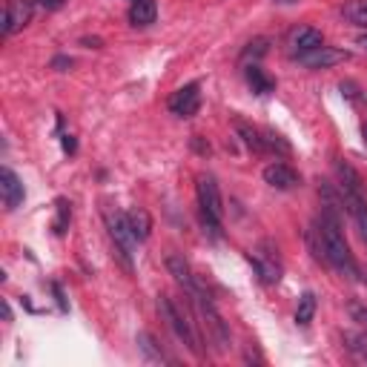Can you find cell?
Returning <instances> with one entry per match:
<instances>
[{
  "instance_id": "6da1fadb",
  "label": "cell",
  "mask_w": 367,
  "mask_h": 367,
  "mask_svg": "<svg viewBox=\"0 0 367 367\" xmlns=\"http://www.w3.org/2000/svg\"><path fill=\"white\" fill-rule=\"evenodd\" d=\"M316 230L322 233V241H325V261H327V264H330L333 270H339L342 276L356 279V276H359V267H356L353 252H350V247H347V241H344L342 219H336V216H330V213H325V209H322V219H319Z\"/></svg>"
},
{
  "instance_id": "7a4b0ae2",
  "label": "cell",
  "mask_w": 367,
  "mask_h": 367,
  "mask_svg": "<svg viewBox=\"0 0 367 367\" xmlns=\"http://www.w3.org/2000/svg\"><path fill=\"white\" fill-rule=\"evenodd\" d=\"M195 190H198V206H201L204 227L213 235H219L221 221H224V201H221V190H219L216 178L213 175H201Z\"/></svg>"
},
{
  "instance_id": "3957f363",
  "label": "cell",
  "mask_w": 367,
  "mask_h": 367,
  "mask_svg": "<svg viewBox=\"0 0 367 367\" xmlns=\"http://www.w3.org/2000/svg\"><path fill=\"white\" fill-rule=\"evenodd\" d=\"M158 313H161V319L167 322V327L195 353V356H201V344H198V336L192 333V325L187 322V316H184V313L175 307V301L170 298V296H158Z\"/></svg>"
},
{
  "instance_id": "277c9868",
  "label": "cell",
  "mask_w": 367,
  "mask_h": 367,
  "mask_svg": "<svg viewBox=\"0 0 367 367\" xmlns=\"http://www.w3.org/2000/svg\"><path fill=\"white\" fill-rule=\"evenodd\" d=\"M107 227H110V235H112V244H115V255L121 258V264L132 273V250H135L138 238H135V233L129 227V219L121 216V213H110Z\"/></svg>"
},
{
  "instance_id": "5b68a950",
  "label": "cell",
  "mask_w": 367,
  "mask_h": 367,
  "mask_svg": "<svg viewBox=\"0 0 367 367\" xmlns=\"http://www.w3.org/2000/svg\"><path fill=\"white\" fill-rule=\"evenodd\" d=\"M167 107H170V112L178 115V118H192V115L201 110V86H198V83H187V86L175 89Z\"/></svg>"
},
{
  "instance_id": "8992f818",
  "label": "cell",
  "mask_w": 367,
  "mask_h": 367,
  "mask_svg": "<svg viewBox=\"0 0 367 367\" xmlns=\"http://www.w3.org/2000/svg\"><path fill=\"white\" fill-rule=\"evenodd\" d=\"M319 46H325V37H322L319 29H313V26H298L287 37V49H290L293 58H301V55H307V52L319 49Z\"/></svg>"
},
{
  "instance_id": "52a82bcc",
  "label": "cell",
  "mask_w": 367,
  "mask_h": 367,
  "mask_svg": "<svg viewBox=\"0 0 367 367\" xmlns=\"http://www.w3.org/2000/svg\"><path fill=\"white\" fill-rule=\"evenodd\" d=\"M350 55L342 49H333V46H319V49H313L307 52V55L298 58V64H304L307 69H333L336 64H344Z\"/></svg>"
},
{
  "instance_id": "ba28073f",
  "label": "cell",
  "mask_w": 367,
  "mask_h": 367,
  "mask_svg": "<svg viewBox=\"0 0 367 367\" xmlns=\"http://www.w3.org/2000/svg\"><path fill=\"white\" fill-rule=\"evenodd\" d=\"M32 21V0H9L4 9V37L15 35Z\"/></svg>"
},
{
  "instance_id": "9c48e42d",
  "label": "cell",
  "mask_w": 367,
  "mask_h": 367,
  "mask_svg": "<svg viewBox=\"0 0 367 367\" xmlns=\"http://www.w3.org/2000/svg\"><path fill=\"white\" fill-rule=\"evenodd\" d=\"M247 261L255 267V273H258V279L264 281V284H276L279 279H281V267H279V255L270 250V252H264V255H258V252H247Z\"/></svg>"
},
{
  "instance_id": "30bf717a",
  "label": "cell",
  "mask_w": 367,
  "mask_h": 367,
  "mask_svg": "<svg viewBox=\"0 0 367 367\" xmlns=\"http://www.w3.org/2000/svg\"><path fill=\"white\" fill-rule=\"evenodd\" d=\"M0 192H4V204H6V209H18L21 201L26 198V190H23L21 178H18L9 167L0 170Z\"/></svg>"
},
{
  "instance_id": "8fae6325",
  "label": "cell",
  "mask_w": 367,
  "mask_h": 367,
  "mask_svg": "<svg viewBox=\"0 0 367 367\" xmlns=\"http://www.w3.org/2000/svg\"><path fill=\"white\" fill-rule=\"evenodd\" d=\"M264 181L270 187H276V190H293V187H298V173L290 164L276 161V164L264 167Z\"/></svg>"
},
{
  "instance_id": "7c38bea8",
  "label": "cell",
  "mask_w": 367,
  "mask_h": 367,
  "mask_svg": "<svg viewBox=\"0 0 367 367\" xmlns=\"http://www.w3.org/2000/svg\"><path fill=\"white\" fill-rule=\"evenodd\" d=\"M155 18H158V4L155 0H132L129 6V23L138 26V29H146L155 23Z\"/></svg>"
},
{
  "instance_id": "4fadbf2b",
  "label": "cell",
  "mask_w": 367,
  "mask_h": 367,
  "mask_svg": "<svg viewBox=\"0 0 367 367\" xmlns=\"http://www.w3.org/2000/svg\"><path fill=\"white\" fill-rule=\"evenodd\" d=\"M167 270H170V276L187 290V293H195L198 287H195V279H192V270H190V264L181 258V255H167Z\"/></svg>"
},
{
  "instance_id": "5bb4252c",
  "label": "cell",
  "mask_w": 367,
  "mask_h": 367,
  "mask_svg": "<svg viewBox=\"0 0 367 367\" xmlns=\"http://www.w3.org/2000/svg\"><path fill=\"white\" fill-rule=\"evenodd\" d=\"M244 75H247V83H250V89H252L255 95H267V92H273V89H276V81H273V78H267V75H264V69H261L258 64L247 66V69H244Z\"/></svg>"
},
{
  "instance_id": "9a60e30c",
  "label": "cell",
  "mask_w": 367,
  "mask_h": 367,
  "mask_svg": "<svg viewBox=\"0 0 367 367\" xmlns=\"http://www.w3.org/2000/svg\"><path fill=\"white\" fill-rule=\"evenodd\" d=\"M316 307H319V301H316V293H301V298H298V307H296V325L298 327H307L310 322H313V316H316Z\"/></svg>"
},
{
  "instance_id": "2e32d148",
  "label": "cell",
  "mask_w": 367,
  "mask_h": 367,
  "mask_svg": "<svg viewBox=\"0 0 367 367\" xmlns=\"http://www.w3.org/2000/svg\"><path fill=\"white\" fill-rule=\"evenodd\" d=\"M270 52V40L267 37H255V40H250L247 46H244V52H241V66H252V64H258L261 58H264Z\"/></svg>"
},
{
  "instance_id": "e0dca14e",
  "label": "cell",
  "mask_w": 367,
  "mask_h": 367,
  "mask_svg": "<svg viewBox=\"0 0 367 367\" xmlns=\"http://www.w3.org/2000/svg\"><path fill=\"white\" fill-rule=\"evenodd\" d=\"M235 132L241 135V141H244V144H247V146H250L252 152H258V155H264V152H267L264 135H261L258 129H252L250 124H241V121H238V124H235Z\"/></svg>"
},
{
  "instance_id": "ac0fdd59",
  "label": "cell",
  "mask_w": 367,
  "mask_h": 367,
  "mask_svg": "<svg viewBox=\"0 0 367 367\" xmlns=\"http://www.w3.org/2000/svg\"><path fill=\"white\" fill-rule=\"evenodd\" d=\"M127 219H129V227H132L135 238H138V241H146L149 233H152V219H149L146 209H132Z\"/></svg>"
},
{
  "instance_id": "d6986e66",
  "label": "cell",
  "mask_w": 367,
  "mask_h": 367,
  "mask_svg": "<svg viewBox=\"0 0 367 367\" xmlns=\"http://www.w3.org/2000/svg\"><path fill=\"white\" fill-rule=\"evenodd\" d=\"M342 15H344L353 26L367 29V0H347V4L342 6Z\"/></svg>"
},
{
  "instance_id": "ffe728a7",
  "label": "cell",
  "mask_w": 367,
  "mask_h": 367,
  "mask_svg": "<svg viewBox=\"0 0 367 367\" xmlns=\"http://www.w3.org/2000/svg\"><path fill=\"white\" fill-rule=\"evenodd\" d=\"M138 347H141V353L144 356H149L152 361H170L167 356H164V350L155 344V339L149 336V333H138Z\"/></svg>"
},
{
  "instance_id": "44dd1931",
  "label": "cell",
  "mask_w": 367,
  "mask_h": 367,
  "mask_svg": "<svg viewBox=\"0 0 367 367\" xmlns=\"http://www.w3.org/2000/svg\"><path fill=\"white\" fill-rule=\"evenodd\" d=\"M344 342H347V350L353 356H359L361 361H367V333H347Z\"/></svg>"
},
{
  "instance_id": "7402d4cb",
  "label": "cell",
  "mask_w": 367,
  "mask_h": 367,
  "mask_svg": "<svg viewBox=\"0 0 367 367\" xmlns=\"http://www.w3.org/2000/svg\"><path fill=\"white\" fill-rule=\"evenodd\" d=\"M66 224H69V204L64 198H58V221H55V233L64 235L66 233Z\"/></svg>"
},
{
  "instance_id": "603a6c76",
  "label": "cell",
  "mask_w": 367,
  "mask_h": 367,
  "mask_svg": "<svg viewBox=\"0 0 367 367\" xmlns=\"http://www.w3.org/2000/svg\"><path fill=\"white\" fill-rule=\"evenodd\" d=\"M347 313H350V319H353V322H359V325H364V327H367V307H364L361 301H350Z\"/></svg>"
},
{
  "instance_id": "cb8c5ba5",
  "label": "cell",
  "mask_w": 367,
  "mask_h": 367,
  "mask_svg": "<svg viewBox=\"0 0 367 367\" xmlns=\"http://www.w3.org/2000/svg\"><path fill=\"white\" fill-rule=\"evenodd\" d=\"M52 66H55L58 72H66V69L72 66V61H69V58H55V61H52Z\"/></svg>"
},
{
  "instance_id": "d4e9b609",
  "label": "cell",
  "mask_w": 367,
  "mask_h": 367,
  "mask_svg": "<svg viewBox=\"0 0 367 367\" xmlns=\"http://www.w3.org/2000/svg\"><path fill=\"white\" fill-rule=\"evenodd\" d=\"M64 149H66L69 155L78 149V144H75V138H72V135H64Z\"/></svg>"
},
{
  "instance_id": "484cf974",
  "label": "cell",
  "mask_w": 367,
  "mask_h": 367,
  "mask_svg": "<svg viewBox=\"0 0 367 367\" xmlns=\"http://www.w3.org/2000/svg\"><path fill=\"white\" fill-rule=\"evenodd\" d=\"M40 4H43L46 9H61V6H64V0H40Z\"/></svg>"
},
{
  "instance_id": "4316f807",
  "label": "cell",
  "mask_w": 367,
  "mask_h": 367,
  "mask_svg": "<svg viewBox=\"0 0 367 367\" xmlns=\"http://www.w3.org/2000/svg\"><path fill=\"white\" fill-rule=\"evenodd\" d=\"M81 43H83V46H100V40H98V37H83Z\"/></svg>"
},
{
  "instance_id": "83f0119b",
  "label": "cell",
  "mask_w": 367,
  "mask_h": 367,
  "mask_svg": "<svg viewBox=\"0 0 367 367\" xmlns=\"http://www.w3.org/2000/svg\"><path fill=\"white\" fill-rule=\"evenodd\" d=\"M4 319L12 322V310H9V304H4Z\"/></svg>"
},
{
  "instance_id": "f1b7e54d",
  "label": "cell",
  "mask_w": 367,
  "mask_h": 367,
  "mask_svg": "<svg viewBox=\"0 0 367 367\" xmlns=\"http://www.w3.org/2000/svg\"><path fill=\"white\" fill-rule=\"evenodd\" d=\"M356 43H359V46H361V49H364V52H367V35H361V37H359V40H356Z\"/></svg>"
},
{
  "instance_id": "f546056e",
  "label": "cell",
  "mask_w": 367,
  "mask_h": 367,
  "mask_svg": "<svg viewBox=\"0 0 367 367\" xmlns=\"http://www.w3.org/2000/svg\"><path fill=\"white\" fill-rule=\"evenodd\" d=\"M361 135H364V146H367V121H364V127H361Z\"/></svg>"
},
{
  "instance_id": "4dcf8cb0",
  "label": "cell",
  "mask_w": 367,
  "mask_h": 367,
  "mask_svg": "<svg viewBox=\"0 0 367 367\" xmlns=\"http://www.w3.org/2000/svg\"><path fill=\"white\" fill-rule=\"evenodd\" d=\"M364 284H367V276H364Z\"/></svg>"
}]
</instances>
